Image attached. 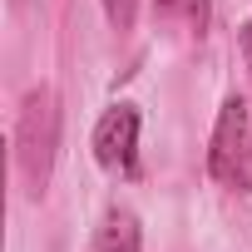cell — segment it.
<instances>
[{
	"label": "cell",
	"mask_w": 252,
	"mask_h": 252,
	"mask_svg": "<svg viewBox=\"0 0 252 252\" xmlns=\"http://www.w3.org/2000/svg\"><path fill=\"white\" fill-rule=\"evenodd\" d=\"M158 10L173 15V20H183L188 30H203L208 25V0H158Z\"/></svg>",
	"instance_id": "obj_5"
},
{
	"label": "cell",
	"mask_w": 252,
	"mask_h": 252,
	"mask_svg": "<svg viewBox=\"0 0 252 252\" xmlns=\"http://www.w3.org/2000/svg\"><path fill=\"white\" fill-rule=\"evenodd\" d=\"M55 144H60V109H55V94L50 89H35L20 109V134H15V158H20V173L30 183V193H45L50 183V168H55Z\"/></svg>",
	"instance_id": "obj_1"
},
{
	"label": "cell",
	"mask_w": 252,
	"mask_h": 252,
	"mask_svg": "<svg viewBox=\"0 0 252 252\" xmlns=\"http://www.w3.org/2000/svg\"><path fill=\"white\" fill-rule=\"evenodd\" d=\"M134 144H139V109L134 104H114L99 129H94V158L109 173H129L134 168Z\"/></svg>",
	"instance_id": "obj_3"
},
{
	"label": "cell",
	"mask_w": 252,
	"mask_h": 252,
	"mask_svg": "<svg viewBox=\"0 0 252 252\" xmlns=\"http://www.w3.org/2000/svg\"><path fill=\"white\" fill-rule=\"evenodd\" d=\"M89 252H139V222H134V213L114 208L104 218V227L94 232V247Z\"/></svg>",
	"instance_id": "obj_4"
},
{
	"label": "cell",
	"mask_w": 252,
	"mask_h": 252,
	"mask_svg": "<svg viewBox=\"0 0 252 252\" xmlns=\"http://www.w3.org/2000/svg\"><path fill=\"white\" fill-rule=\"evenodd\" d=\"M104 15H109L114 30H134V20H139V0H104Z\"/></svg>",
	"instance_id": "obj_6"
},
{
	"label": "cell",
	"mask_w": 252,
	"mask_h": 252,
	"mask_svg": "<svg viewBox=\"0 0 252 252\" xmlns=\"http://www.w3.org/2000/svg\"><path fill=\"white\" fill-rule=\"evenodd\" d=\"M242 55H247V74H252V25H242Z\"/></svg>",
	"instance_id": "obj_7"
},
{
	"label": "cell",
	"mask_w": 252,
	"mask_h": 252,
	"mask_svg": "<svg viewBox=\"0 0 252 252\" xmlns=\"http://www.w3.org/2000/svg\"><path fill=\"white\" fill-rule=\"evenodd\" d=\"M208 168L222 188L232 193H252V119L247 104L232 94L218 109V129H213V149H208Z\"/></svg>",
	"instance_id": "obj_2"
}]
</instances>
